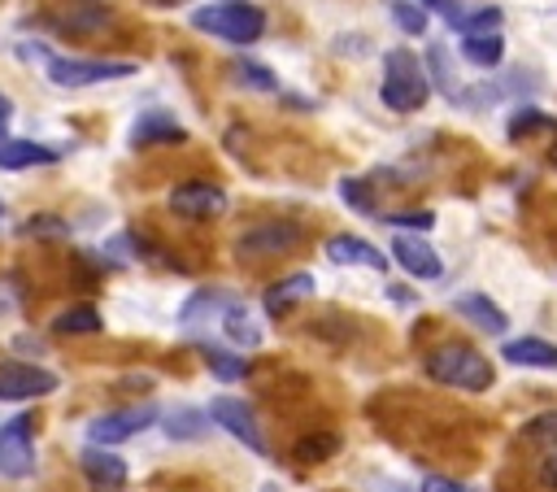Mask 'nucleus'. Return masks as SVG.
Returning a JSON list of instances; mask_svg holds the SVG:
<instances>
[{"label":"nucleus","instance_id":"obj_12","mask_svg":"<svg viewBox=\"0 0 557 492\" xmlns=\"http://www.w3.org/2000/svg\"><path fill=\"white\" fill-rule=\"evenodd\" d=\"M174 139H187V131H183L178 118L165 113V109H148V113H139L135 126H131V148H152V144H174Z\"/></svg>","mask_w":557,"mask_h":492},{"label":"nucleus","instance_id":"obj_1","mask_svg":"<svg viewBox=\"0 0 557 492\" xmlns=\"http://www.w3.org/2000/svg\"><path fill=\"white\" fill-rule=\"evenodd\" d=\"M422 370H426V379H435L444 388H461V392H487L492 379H496L492 361L479 348H470V344H440V348H431L422 357Z\"/></svg>","mask_w":557,"mask_h":492},{"label":"nucleus","instance_id":"obj_24","mask_svg":"<svg viewBox=\"0 0 557 492\" xmlns=\"http://www.w3.org/2000/svg\"><path fill=\"white\" fill-rule=\"evenodd\" d=\"M461 57H466L470 65H479V70H492V65H500V57H505V39H500V35L461 39Z\"/></svg>","mask_w":557,"mask_h":492},{"label":"nucleus","instance_id":"obj_21","mask_svg":"<svg viewBox=\"0 0 557 492\" xmlns=\"http://www.w3.org/2000/svg\"><path fill=\"white\" fill-rule=\"evenodd\" d=\"M466 39H474V35H500V9L496 4H483V9H474V13H457V4L444 13Z\"/></svg>","mask_w":557,"mask_h":492},{"label":"nucleus","instance_id":"obj_7","mask_svg":"<svg viewBox=\"0 0 557 492\" xmlns=\"http://www.w3.org/2000/svg\"><path fill=\"white\" fill-rule=\"evenodd\" d=\"M35 470V435H30V414H17L0 427V475L4 479H26Z\"/></svg>","mask_w":557,"mask_h":492},{"label":"nucleus","instance_id":"obj_27","mask_svg":"<svg viewBox=\"0 0 557 492\" xmlns=\"http://www.w3.org/2000/svg\"><path fill=\"white\" fill-rule=\"evenodd\" d=\"M231 74H235L239 87H252V91H278V78H274L265 65H257V61H235Z\"/></svg>","mask_w":557,"mask_h":492},{"label":"nucleus","instance_id":"obj_17","mask_svg":"<svg viewBox=\"0 0 557 492\" xmlns=\"http://www.w3.org/2000/svg\"><path fill=\"white\" fill-rule=\"evenodd\" d=\"M505 361L513 366H531V370H557V344L540 340V335H522V340H509L500 348Z\"/></svg>","mask_w":557,"mask_h":492},{"label":"nucleus","instance_id":"obj_23","mask_svg":"<svg viewBox=\"0 0 557 492\" xmlns=\"http://www.w3.org/2000/svg\"><path fill=\"white\" fill-rule=\"evenodd\" d=\"M200 357H205V366H209L218 379H226V383H235V379H244V374H248V357H239V353H231V348L200 344Z\"/></svg>","mask_w":557,"mask_h":492},{"label":"nucleus","instance_id":"obj_35","mask_svg":"<svg viewBox=\"0 0 557 492\" xmlns=\"http://www.w3.org/2000/svg\"><path fill=\"white\" fill-rule=\"evenodd\" d=\"M431 70H435V78H440V87H444V96L453 100V91H457V87H453V74L444 70V52H440V48H431Z\"/></svg>","mask_w":557,"mask_h":492},{"label":"nucleus","instance_id":"obj_28","mask_svg":"<svg viewBox=\"0 0 557 492\" xmlns=\"http://www.w3.org/2000/svg\"><path fill=\"white\" fill-rule=\"evenodd\" d=\"M557 122L548 118V113H540V109H518L513 118H509V139H522V135H531V131H553Z\"/></svg>","mask_w":557,"mask_h":492},{"label":"nucleus","instance_id":"obj_20","mask_svg":"<svg viewBox=\"0 0 557 492\" xmlns=\"http://www.w3.org/2000/svg\"><path fill=\"white\" fill-rule=\"evenodd\" d=\"M339 453V435L335 431H309V435H300L296 444H292V457L300 462V466H322V462H331Z\"/></svg>","mask_w":557,"mask_h":492},{"label":"nucleus","instance_id":"obj_40","mask_svg":"<svg viewBox=\"0 0 557 492\" xmlns=\"http://www.w3.org/2000/svg\"><path fill=\"white\" fill-rule=\"evenodd\" d=\"M148 4H183V0H148Z\"/></svg>","mask_w":557,"mask_h":492},{"label":"nucleus","instance_id":"obj_2","mask_svg":"<svg viewBox=\"0 0 557 492\" xmlns=\"http://www.w3.org/2000/svg\"><path fill=\"white\" fill-rule=\"evenodd\" d=\"M191 26L205 35H218L226 44H252L265 30V13L248 0H226V4H209V9H191Z\"/></svg>","mask_w":557,"mask_h":492},{"label":"nucleus","instance_id":"obj_13","mask_svg":"<svg viewBox=\"0 0 557 492\" xmlns=\"http://www.w3.org/2000/svg\"><path fill=\"white\" fill-rule=\"evenodd\" d=\"M326 257H331L335 266H366V270H379V274L387 270V257H383V253H379L370 239L348 235V231L326 239Z\"/></svg>","mask_w":557,"mask_h":492},{"label":"nucleus","instance_id":"obj_22","mask_svg":"<svg viewBox=\"0 0 557 492\" xmlns=\"http://www.w3.org/2000/svg\"><path fill=\"white\" fill-rule=\"evenodd\" d=\"M222 331H226V340L231 344H244V348H252V344H261V327L252 322V313L235 300L226 313H222Z\"/></svg>","mask_w":557,"mask_h":492},{"label":"nucleus","instance_id":"obj_6","mask_svg":"<svg viewBox=\"0 0 557 492\" xmlns=\"http://www.w3.org/2000/svg\"><path fill=\"white\" fill-rule=\"evenodd\" d=\"M157 422V405H126V409H109V414H100V418H91L87 422V440L96 444V448H113V444H122V440H131V435H139L144 427H152Z\"/></svg>","mask_w":557,"mask_h":492},{"label":"nucleus","instance_id":"obj_32","mask_svg":"<svg viewBox=\"0 0 557 492\" xmlns=\"http://www.w3.org/2000/svg\"><path fill=\"white\" fill-rule=\"evenodd\" d=\"M109 22V9L104 4H91V9H83V13H70L61 26L70 30V35H83V30H96V26H104Z\"/></svg>","mask_w":557,"mask_h":492},{"label":"nucleus","instance_id":"obj_31","mask_svg":"<svg viewBox=\"0 0 557 492\" xmlns=\"http://www.w3.org/2000/svg\"><path fill=\"white\" fill-rule=\"evenodd\" d=\"M522 440L557 448V409H548V414H535V418H531V422L522 427Z\"/></svg>","mask_w":557,"mask_h":492},{"label":"nucleus","instance_id":"obj_34","mask_svg":"<svg viewBox=\"0 0 557 492\" xmlns=\"http://www.w3.org/2000/svg\"><path fill=\"white\" fill-rule=\"evenodd\" d=\"M22 235H65V222H57V218H30V222H22Z\"/></svg>","mask_w":557,"mask_h":492},{"label":"nucleus","instance_id":"obj_11","mask_svg":"<svg viewBox=\"0 0 557 492\" xmlns=\"http://www.w3.org/2000/svg\"><path fill=\"white\" fill-rule=\"evenodd\" d=\"M78 466H83L91 492H122V488H126V462H122L117 453H109V448H96V444L83 448Z\"/></svg>","mask_w":557,"mask_h":492},{"label":"nucleus","instance_id":"obj_9","mask_svg":"<svg viewBox=\"0 0 557 492\" xmlns=\"http://www.w3.org/2000/svg\"><path fill=\"white\" fill-rule=\"evenodd\" d=\"M57 392V374L30 361H0V401H35Z\"/></svg>","mask_w":557,"mask_h":492},{"label":"nucleus","instance_id":"obj_18","mask_svg":"<svg viewBox=\"0 0 557 492\" xmlns=\"http://www.w3.org/2000/svg\"><path fill=\"white\" fill-rule=\"evenodd\" d=\"M313 274H287V279H278V283H270L265 287V296H261V305L278 318V313H287L292 305H300V300H309L313 296Z\"/></svg>","mask_w":557,"mask_h":492},{"label":"nucleus","instance_id":"obj_26","mask_svg":"<svg viewBox=\"0 0 557 492\" xmlns=\"http://www.w3.org/2000/svg\"><path fill=\"white\" fill-rule=\"evenodd\" d=\"M205 427H209V414L205 409H174L165 418V435L170 440H200Z\"/></svg>","mask_w":557,"mask_h":492},{"label":"nucleus","instance_id":"obj_38","mask_svg":"<svg viewBox=\"0 0 557 492\" xmlns=\"http://www.w3.org/2000/svg\"><path fill=\"white\" fill-rule=\"evenodd\" d=\"M9 118H13V100L0 91V135H4V126H9Z\"/></svg>","mask_w":557,"mask_h":492},{"label":"nucleus","instance_id":"obj_3","mask_svg":"<svg viewBox=\"0 0 557 492\" xmlns=\"http://www.w3.org/2000/svg\"><path fill=\"white\" fill-rule=\"evenodd\" d=\"M426 91H431V87H426V74H422V65H418V57L405 52V48L387 52V78H383V87H379L383 104L396 109V113H409V109H418V104L426 100Z\"/></svg>","mask_w":557,"mask_h":492},{"label":"nucleus","instance_id":"obj_10","mask_svg":"<svg viewBox=\"0 0 557 492\" xmlns=\"http://www.w3.org/2000/svg\"><path fill=\"white\" fill-rule=\"evenodd\" d=\"M170 209L178 218H191V222H205V218H218L226 209V192L218 183H205V179H187L170 192Z\"/></svg>","mask_w":557,"mask_h":492},{"label":"nucleus","instance_id":"obj_37","mask_svg":"<svg viewBox=\"0 0 557 492\" xmlns=\"http://www.w3.org/2000/svg\"><path fill=\"white\" fill-rule=\"evenodd\" d=\"M540 483L557 492V448H548V453L540 457Z\"/></svg>","mask_w":557,"mask_h":492},{"label":"nucleus","instance_id":"obj_25","mask_svg":"<svg viewBox=\"0 0 557 492\" xmlns=\"http://www.w3.org/2000/svg\"><path fill=\"white\" fill-rule=\"evenodd\" d=\"M52 331L57 335H91V331H100V313L91 305H70L65 313H57Z\"/></svg>","mask_w":557,"mask_h":492},{"label":"nucleus","instance_id":"obj_14","mask_svg":"<svg viewBox=\"0 0 557 492\" xmlns=\"http://www.w3.org/2000/svg\"><path fill=\"white\" fill-rule=\"evenodd\" d=\"M392 257H396L413 279H440V274H444L435 248H431L426 239H418V235H396V239H392Z\"/></svg>","mask_w":557,"mask_h":492},{"label":"nucleus","instance_id":"obj_41","mask_svg":"<svg viewBox=\"0 0 557 492\" xmlns=\"http://www.w3.org/2000/svg\"><path fill=\"white\" fill-rule=\"evenodd\" d=\"M548 161H553V165H557V144H553V152H548Z\"/></svg>","mask_w":557,"mask_h":492},{"label":"nucleus","instance_id":"obj_39","mask_svg":"<svg viewBox=\"0 0 557 492\" xmlns=\"http://www.w3.org/2000/svg\"><path fill=\"white\" fill-rule=\"evenodd\" d=\"M418 4H422V9H444V13H448L457 0H418Z\"/></svg>","mask_w":557,"mask_h":492},{"label":"nucleus","instance_id":"obj_33","mask_svg":"<svg viewBox=\"0 0 557 492\" xmlns=\"http://www.w3.org/2000/svg\"><path fill=\"white\" fill-rule=\"evenodd\" d=\"M383 222H387V226H413V231H431L435 213H431V209H405V213H387Z\"/></svg>","mask_w":557,"mask_h":492},{"label":"nucleus","instance_id":"obj_36","mask_svg":"<svg viewBox=\"0 0 557 492\" xmlns=\"http://www.w3.org/2000/svg\"><path fill=\"white\" fill-rule=\"evenodd\" d=\"M422 492H474V488H466L457 479H444V475H431V479H422Z\"/></svg>","mask_w":557,"mask_h":492},{"label":"nucleus","instance_id":"obj_4","mask_svg":"<svg viewBox=\"0 0 557 492\" xmlns=\"http://www.w3.org/2000/svg\"><path fill=\"white\" fill-rule=\"evenodd\" d=\"M44 70L57 87H91V83H109V78H131L139 65L135 61H83V57H52L48 52Z\"/></svg>","mask_w":557,"mask_h":492},{"label":"nucleus","instance_id":"obj_19","mask_svg":"<svg viewBox=\"0 0 557 492\" xmlns=\"http://www.w3.org/2000/svg\"><path fill=\"white\" fill-rule=\"evenodd\" d=\"M235 305V296L226 292V287H200V292H191L187 296V305H183V327H196L205 313H226Z\"/></svg>","mask_w":557,"mask_h":492},{"label":"nucleus","instance_id":"obj_29","mask_svg":"<svg viewBox=\"0 0 557 492\" xmlns=\"http://www.w3.org/2000/svg\"><path fill=\"white\" fill-rule=\"evenodd\" d=\"M392 22H396L405 35H422V30H426V9L413 4V0H396V4H392Z\"/></svg>","mask_w":557,"mask_h":492},{"label":"nucleus","instance_id":"obj_5","mask_svg":"<svg viewBox=\"0 0 557 492\" xmlns=\"http://www.w3.org/2000/svg\"><path fill=\"white\" fill-rule=\"evenodd\" d=\"M300 239H305V231H300L296 222H287V218H274V222H257V226H248V231L239 235L235 253H239V261L287 257V253H292Z\"/></svg>","mask_w":557,"mask_h":492},{"label":"nucleus","instance_id":"obj_30","mask_svg":"<svg viewBox=\"0 0 557 492\" xmlns=\"http://www.w3.org/2000/svg\"><path fill=\"white\" fill-rule=\"evenodd\" d=\"M339 200H344L348 209H357V213H374V192H370L366 179H344V183H339Z\"/></svg>","mask_w":557,"mask_h":492},{"label":"nucleus","instance_id":"obj_15","mask_svg":"<svg viewBox=\"0 0 557 492\" xmlns=\"http://www.w3.org/2000/svg\"><path fill=\"white\" fill-rule=\"evenodd\" d=\"M453 309H457L466 322H474L479 331H487V335H500V331L509 327L505 309H500L496 300H487L483 292H466V296H457V300H453Z\"/></svg>","mask_w":557,"mask_h":492},{"label":"nucleus","instance_id":"obj_16","mask_svg":"<svg viewBox=\"0 0 557 492\" xmlns=\"http://www.w3.org/2000/svg\"><path fill=\"white\" fill-rule=\"evenodd\" d=\"M61 148L35 144V139H0V170H30V165H52Z\"/></svg>","mask_w":557,"mask_h":492},{"label":"nucleus","instance_id":"obj_8","mask_svg":"<svg viewBox=\"0 0 557 492\" xmlns=\"http://www.w3.org/2000/svg\"><path fill=\"white\" fill-rule=\"evenodd\" d=\"M205 414H209L222 431H231L244 448H252V453H270V448H265V435H261V427H257L252 405H244L239 396H213Z\"/></svg>","mask_w":557,"mask_h":492}]
</instances>
